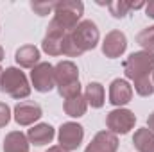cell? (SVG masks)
<instances>
[{
    "label": "cell",
    "instance_id": "1",
    "mask_svg": "<svg viewBox=\"0 0 154 152\" xmlns=\"http://www.w3.org/2000/svg\"><path fill=\"white\" fill-rule=\"evenodd\" d=\"M0 90L2 93H7L9 97L16 100L27 99L31 95V84H29L27 75L20 68H14V66H9L4 70L2 81H0Z\"/></svg>",
    "mask_w": 154,
    "mask_h": 152
},
{
    "label": "cell",
    "instance_id": "2",
    "mask_svg": "<svg viewBox=\"0 0 154 152\" xmlns=\"http://www.w3.org/2000/svg\"><path fill=\"white\" fill-rule=\"evenodd\" d=\"M84 13V4L81 0H61L54 5V22L61 25L66 32H72L79 25V20Z\"/></svg>",
    "mask_w": 154,
    "mask_h": 152
},
{
    "label": "cell",
    "instance_id": "3",
    "mask_svg": "<svg viewBox=\"0 0 154 152\" xmlns=\"http://www.w3.org/2000/svg\"><path fill=\"white\" fill-rule=\"evenodd\" d=\"M124 74L131 81L154 74V52H147V50L133 52L124 61Z\"/></svg>",
    "mask_w": 154,
    "mask_h": 152
},
{
    "label": "cell",
    "instance_id": "4",
    "mask_svg": "<svg viewBox=\"0 0 154 152\" xmlns=\"http://www.w3.org/2000/svg\"><path fill=\"white\" fill-rule=\"evenodd\" d=\"M70 36L75 41V45L79 47V50L82 54L88 52V50H93L97 47V43H99V38H100L99 29H97V25L91 20L79 22V25L70 32Z\"/></svg>",
    "mask_w": 154,
    "mask_h": 152
},
{
    "label": "cell",
    "instance_id": "5",
    "mask_svg": "<svg viewBox=\"0 0 154 152\" xmlns=\"http://www.w3.org/2000/svg\"><path fill=\"white\" fill-rule=\"evenodd\" d=\"M136 123V116L131 109L125 108H116L113 111H109L106 116V125L108 131L113 134H127Z\"/></svg>",
    "mask_w": 154,
    "mask_h": 152
},
{
    "label": "cell",
    "instance_id": "6",
    "mask_svg": "<svg viewBox=\"0 0 154 152\" xmlns=\"http://www.w3.org/2000/svg\"><path fill=\"white\" fill-rule=\"evenodd\" d=\"M57 140H59V147L61 149H65V150H68V152L77 150L79 145L84 140V129L77 122H66V123H63L59 127Z\"/></svg>",
    "mask_w": 154,
    "mask_h": 152
},
{
    "label": "cell",
    "instance_id": "7",
    "mask_svg": "<svg viewBox=\"0 0 154 152\" xmlns=\"http://www.w3.org/2000/svg\"><path fill=\"white\" fill-rule=\"evenodd\" d=\"M31 82L34 90L39 93H48L56 88V77H54V66L50 63H39L31 72Z\"/></svg>",
    "mask_w": 154,
    "mask_h": 152
},
{
    "label": "cell",
    "instance_id": "8",
    "mask_svg": "<svg viewBox=\"0 0 154 152\" xmlns=\"http://www.w3.org/2000/svg\"><path fill=\"white\" fill-rule=\"evenodd\" d=\"M127 48V39L122 31H111L106 34V38L102 41V54L109 59L120 57Z\"/></svg>",
    "mask_w": 154,
    "mask_h": 152
},
{
    "label": "cell",
    "instance_id": "9",
    "mask_svg": "<svg viewBox=\"0 0 154 152\" xmlns=\"http://www.w3.org/2000/svg\"><path fill=\"white\" fill-rule=\"evenodd\" d=\"M41 114H43L41 108L34 102H18L14 106V111H13L14 122L18 125H23V127L32 125L34 122H38L41 118Z\"/></svg>",
    "mask_w": 154,
    "mask_h": 152
},
{
    "label": "cell",
    "instance_id": "10",
    "mask_svg": "<svg viewBox=\"0 0 154 152\" xmlns=\"http://www.w3.org/2000/svg\"><path fill=\"white\" fill-rule=\"evenodd\" d=\"M131 99H133V86L125 79H115L109 86V102L116 108H122L129 104Z\"/></svg>",
    "mask_w": 154,
    "mask_h": 152
},
{
    "label": "cell",
    "instance_id": "11",
    "mask_svg": "<svg viewBox=\"0 0 154 152\" xmlns=\"http://www.w3.org/2000/svg\"><path fill=\"white\" fill-rule=\"evenodd\" d=\"M54 77H56V86L57 88L74 84V82L79 81V68L72 61H59L54 66Z\"/></svg>",
    "mask_w": 154,
    "mask_h": 152
},
{
    "label": "cell",
    "instance_id": "12",
    "mask_svg": "<svg viewBox=\"0 0 154 152\" xmlns=\"http://www.w3.org/2000/svg\"><path fill=\"white\" fill-rule=\"evenodd\" d=\"M118 149V138L109 131H100L93 136L90 145L84 152H116Z\"/></svg>",
    "mask_w": 154,
    "mask_h": 152
},
{
    "label": "cell",
    "instance_id": "13",
    "mask_svg": "<svg viewBox=\"0 0 154 152\" xmlns=\"http://www.w3.org/2000/svg\"><path fill=\"white\" fill-rule=\"evenodd\" d=\"M54 136H56L54 127L48 125V123H38V125H32V127L29 129V132H27V140H29V143L38 145V147L50 143V141L54 140Z\"/></svg>",
    "mask_w": 154,
    "mask_h": 152
},
{
    "label": "cell",
    "instance_id": "14",
    "mask_svg": "<svg viewBox=\"0 0 154 152\" xmlns=\"http://www.w3.org/2000/svg\"><path fill=\"white\" fill-rule=\"evenodd\" d=\"M14 59L22 68H31L32 70L36 65H39V50L34 45H23L16 50Z\"/></svg>",
    "mask_w": 154,
    "mask_h": 152
},
{
    "label": "cell",
    "instance_id": "15",
    "mask_svg": "<svg viewBox=\"0 0 154 152\" xmlns=\"http://www.w3.org/2000/svg\"><path fill=\"white\" fill-rule=\"evenodd\" d=\"M4 152H29L27 134L22 131H13L4 138Z\"/></svg>",
    "mask_w": 154,
    "mask_h": 152
},
{
    "label": "cell",
    "instance_id": "16",
    "mask_svg": "<svg viewBox=\"0 0 154 152\" xmlns=\"http://www.w3.org/2000/svg\"><path fill=\"white\" fill-rule=\"evenodd\" d=\"M84 99L88 102V106L99 109L104 106V99H106V91H104V86L100 82H90L86 86V91H84Z\"/></svg>",
    "mask_w": 154,
    "mask_h": 152
},
{
    "label": "cell",
    "instance_id": "17",
    "mask_svg": "<svg viewBox=\"0 0 154 152\" xmlns=\"http://www.w3.org/2000/svg\"><path fill=\"white\" fill-rule=\"evenodd\" d=\"M133 143L138 152H154V132L147 127L138 129L133 136Z\"/></svg>",
    "mask_w": 154,
    "mask_h": 152
},
{
    "label": "cell",
    "instance_id": "18",
    "mask_svg": "<svg viewBox=\"0 0 154 152\" xmlns=\"http://www.w3.org/2000/svg\"><path fill=\"white\" fill-rule=\"evenodd\" d=\"M63 109H65V113L68 114V116H72V118H79V116H82V114L86 113V109H88V102H86L84 95H77V97H72V99L65 100Z\"/></svg>",
    "mask_w": 154,
    "mask_h": 152
},
{
    "label": "cell",
    "instance_id": "19",
    "mask_svg": "<svg viewBox=\"0 0 154 152\" xmlns=\"http://www.w3.org/2000/svg\"><path fill=\"white\" fill-rule=\"evenodd\" d=\"M136 43H138L143 50L154 52V25L143 29V31H140V32L136 34Z\"/></svg>",
    "mask_w": 154,
    "mask_h": 152
},
{
    "label": "cell",
    "instance_id": "20",
    "mask_svg": "<svg viewBox=\"0 0 154 152\" xmlns=\"http://www.w3.org/2000/svg\"><path fill=\"white\" fill-rule=\"evenodd\" d=\"M108 9H109V14H111V16H115V18H124V16L133 9V2H127V0H115V2H109Z\"/></svg>",
    "mask_w": 154,
    "mask_h": 152
},
{
    "label": "cell",
    "instance_id": "21",
    "mask_svg": "<svg viewBox=\"0 0 154 152\" xmlns=\"http://www.w3.org/2000/svg\"><path fill=\"white\" fill-rule=\"evenodd\" d=\"M61 41L59 38H50V36H45L41 41V48L43 52H47L48 56H61Z\"/></svg>",
    "mask_w": 154,
    "mask_h": 152
},
{
    "label": "cell",
    "instance_id": "22",
    "mask_svg": "<svg viewBox=\"0 0 154 152\" xmlns=\"http://www.w3.org/2000/svg\"><path fill=\"white\" fill-rule=\"evenodd\" d=\"M133 84H134V91H136L140 97H151L154 93V84L149 77L136 79V81H133Z\"/></svg>",
    "mask_w": 154,
    "mask_h": 152
},
{
    "label": "cell",
    "instance_id": "23",
    "mask_svg": "<svg viewBox=\"0 0 154 152\" xmlns=\"http://www.w3.org/2000/svg\"><path fill=\"white\" fill-rule=\"evenodd\" d=\"M61 52H63V56H66V57H79V56L82 54V52L79 50V47L75 45V41L72 39L70 32L65 34V38L61 41Z\"/></svg>",
    "mask_w": 154,
    "mask_h": 152
},
{
    "label": "cell",
    "instance_id": "24",
    "mask_svg": "<svg viewBox=\"0 0 154 152\" xmlns=\"http://www.w3.org/2000/svg\"><path fill=\"white\" fill-rule=\"evenodd\" d=\"M57 91H59V95H61L65 100H68V99H72V97L81 95V82L77 81V82H74V84H68V86L57 88Z\"/></svg>",
    "mask_w": 154,
    "mask_h": 152
},
{
    "label": "cell",
    "instance_id": "25",
    "mask_svg": "<svg viewBox=\"0 0 154 152\" xmlns=\"http://www.w3.org/2000/svg\"><path fill=\"white\" fill-rule=\"evenodd\" d=\"M54 5H56V2H32L31 4L32 11L38 16H47L48 13H52L54 11Z\"/></svg>",
    "mask_w": 154,
    "mask_h": 152
},
{
    "label": "cell",
    "instance_id": "26",
    "mask_svg": "<svg viewBox=\"0 0 154 152\" xmlns=\"http://www.w3.org/2000/svg\"><path fill=\"white\" fill-rule=\"evenodd\" d=\"M9 120H11V109H9V106L4 104V102H0V127H5L9 123Z\"/></svg>",
    "mask_w": 154,
    "mask_h": 152
},
{
    "label": "cell",
    "instance_id": "27",
    "mask_svg": "<svg viewBox=\"0 0 154 152\" xmlns=\"http://www.w3.org/2000/svg\"><path fill=\"white\" fill-rule=\"evenodd\" d=\"M145 14H147L149 18H154V0H151V2L145 4Z\"/></svg>",
    "mask_w": 154,
    "mask_h": 152
},
{
    "label": "cell",
    "instance_id": "28",
    "mask_svg": "<svg viewBox=\"0 0 154 152\" xmlns=\"http://www.w3.org/2000/svg\"><path fill=\"white\" fill-rule=\"evenodd\" d=\"M147 129H149V131H152V132H154V113L151 114L149 118H147Z\"/></svg>",
    "mask_w": 154,
    "mask_h": 152
},
{
    "label": "cell",
    "instance_id": "29",
    "mask_svg": "<svg viewBox=\"0 0 154 152\" xmlns=\"http://www.w3.org/2000/svg\"><path fill=\"white\" fill-rule=\"evenodd\" d=\"M47 152H68V150H65V149H61L59 145H56V147H48Z\"/></svg>",
    "mask_w": 154,
    "mask_h": 152
},
{
    "label": "cell",
    "instance_id": "30",
    "mask_svg": "<svg viewBox=\"0 0 154 152\" xmlns=\"http://www.w3.org/2000/svg\"><path fill=\"white\" fill-rule=\"evenodd\" d=\"M2 59H4V48L0 47V61H2Z\"/></svg>",
    "mask_w": 154,
    "mask_h": 152
},
{
    "label": "cell",
    "instance_id": "31",
    "mask_svg": "<svg viewBox=\"0 0 154 152\" xmlns=\"http://www.w3.org/2000/svg\"><path fill=\"white\" fill-rule=\"evenodd\" d=\"M2 74H4V68L0 66V81H2Z\"/></svg>",
    "mask_w": 154,
    "mask_h": 152
},
{
    "label": "cell",
    "instance_id": "32",
    "mask_svg": "<svg viewBox=\"0 0 154 152\" xmlns=\"http://www.w3.org/2000/svg\"><path fill=\"white\" fill-rule=\"evenodd\" d=\"M152 84H154V74H152Z\"/></svg>",
    "mask_w": 154,
    "mask_h": 152
}]
</instances>
